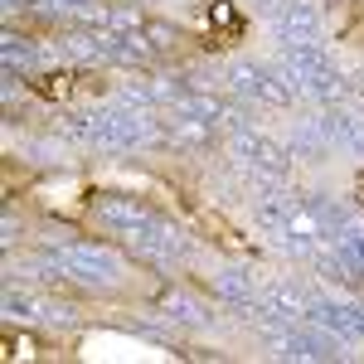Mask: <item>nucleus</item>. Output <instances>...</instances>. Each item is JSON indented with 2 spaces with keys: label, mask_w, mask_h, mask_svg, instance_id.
<instances>
[{
  "label": "nucleus",
  "mask_w": 364,
  "mask_h": 364,
  "mask_svg": "<svg viewBox=\"0 0 364 364\" xmlns=\"http://www.w3.org/2000/svg\"><path fill=\"white\" fill-rule=\"evenodd\" d=\"M102 78L97 73H39V78H29V92L34 97H49V102H78V97H87V92H102Z\"/></svg>",
  "instance_id": "obj_1"
},
{
  "label": "nucleus",
  "mask_w": 364,
  "mask_h": 364,
  "mask_svg": "<svg viewBox=\"0 0 364 364\" xmlns=\"http://www.w3.org/2000/svg\"><path fill=\"white\" fill-rule=\"evenodd\" d=\"M209 20L219 25V34H214L219 44H233V39H243V15H238L228 0H209Z\"/></svg>",
  "instance_id": "obj_2"
},
{
  "label": "nucleus",
  "mask_w": 364,
  "mask_h": 364,
  "mask_svg": "<svg viewBox=\"0 0 364 364\" xmlns=\"http://www.w3.org/2000/svg\"><path fill=\"white\" fill-rule=\"evenodd\" d=\"M199 228H204V233H209L219 248H228V252H252L248 238H238V233H233V228H228L219 214H199Z\"/></svg>",
  "instance_id": "obj_3"
},
{
  "label": "nucleus",
  "mask_w": 364,
  "mask_h": 364,
  "mask_svg": "<svg viewBox=\"0 0 364 364\" xmlns=\"http://www.w3.org/2000/svg\"><path fill=\"white\" fill-rule=\"evenodd\" d=\"M360 195H364V180H360Z\"/></svg>",
  "instance_id": "obj_4"
}]
</instances>
